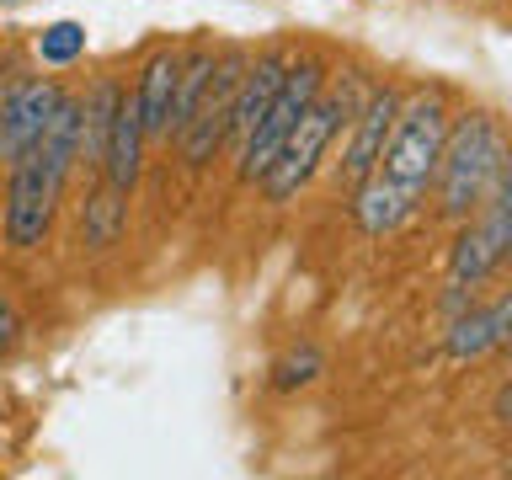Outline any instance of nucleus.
<instances>
[{"label":"nucleus","mask_w":512,"mask_h":480,"mask_svg":"<svg viewBox=\"0 0 512 480\" xmlns=\"http://www.w3.org/2000/svg\"><path fill=\"white\" fill-rule=\"evenodd\" d=\"M352 112H358L352 91H326V86H320V96L304 107V118L288 128V139H283V150L272 155V166L256 176L262 192H267V203H288L304 182H310L315 166H320V155L331 150L336 128H342Z\"/></svg>","instance_id":"7ed1b4c3"},{"label":"nucleus","mask_w":512,"mask_h":480,"mask_svg":"<svg viewBox=\"0 0 512 480\" xmlns=\"http://www.w3.org/2000/svg\"><path fill=\"white\" fill-rule=\"evenodd\" d=\"M507 166V144H502V128L486 112H464L459 123H448L443 134V155H438V198H443V214L448 219H470L480 198H486L491 176Z\"/></svg>","instance_id":"f03ea898"},{"label":"nucleus","mask_w":512,"mask_h":480,"mask_svg":"<svg viewBox=\"0 0 512 480\" xmlns=\"http://www.w3.org/2000/svg\"><path fill=\"white\" fill-rule=\"evenodd\" d=\"M16 336H22V320H16L11 299H6V288H0V352H11V347H16Z\"/></svg>","instance_id":"a211bd4d"},{"label":"nucleus","mask_w":512,"mask_h":480,"mask_svg":"<svg viewBox=\"0 0 512 480\" xmlns=\"http://www.w3.org/2000/svg\"><path fill=\"white\" fill-rule=\"evenodd\" d=\"M139 171H144V123H139V107H134V91L118 96V112H112V128H107V150H102V176L112 192H134L139 187Z\"/></svg>","instance_id":"9d476101"},{"label":"nucleus","mask_w":512,"mask_h":480,"mask_svg":"<svg viewBox=\"0 0 512 480\" xmlns=\"http://www.w3.org/2000/svg\"><path fill=\"white\" fill-rule=\"evenodd\" d=\"M80 230H86L91 251H107L112 240H118V230H123V192H112V187L91 192L86 208H80Z\"/></svg>","instance_id":"2eb2a0df"},{"label":"nucleus","mask_w":512,"mask_h":480,"mask_svg":"<svg viewBox=\"0 0 512 480\" xmlns=\"http://www.w3.org/2000/svg\"><path fill=\"white\" fill-rule=\"evenodd\" d=\"M32 155H38L43 182L54 187V198H59L64 182H70V166L80 160V96H70V91L59 96L54 118H48V128H43V139H38Z\"/></svg>","instance_id":"f8f14e48"},{"label":"nucleus","mask_w":512,"mask_h":480,"mask_svg":"<svg viewBox=\"0 0 512 480\" xmlns=\"http://www.w3.org/2000/svg\"><path fill=\"white\" fill-rule=\"evenodd\" d=\"M320 86H326V70H320L315 59H304V64H288V75H283V86L278 96L267 102V112L256 118V128L246 139H240V182H256L267 166H272V155L283 150V139H288V128H294L304 118V107L320 96Z\"/></svg>","instance_id":"39448f33"},{"label":"nucleus","mask_w":512,"mask_h":480,"mask_svg":"<svg viewBox=\"0 0 512 480\" xmlns=\"http://www.w3.org/2000/svg\"><path fill=\"white\" fill-rule=\"evenodd\" d=\"M395 112H400V91H374L368 102L352 112V144H347V155H342V192L352 198L368 176H374L379 166V150H384V139H390V123H395Z\"/></svg>","instance_id":"1a4fd4ad"},{"label":"nucleus","mask_w":512,"mask_h":480,"mask_svg":"<svg viewBox=\"0 0 512 480\" xmlns=\"http://www.w3.org/2000/svg\"><path fill=\"white\" fill-rule=\"evenodd\" d=\"M59 96L64 91L48 75H16L0 86V160H22L38 150Z\"/></svg>","instance_id":"0eeeda50"},{"label":"nucleus","mask_w":512,"mask_h":480,"mask_svg":"<svg viewBox=\"0 0 512 480\" xmlns=\"http://www.w3.org/2000/svg\"><path fill=\"white\" fill-rule=\"evenodd\" d=\"M80 54H86V27H80V22H54V27L38 32V59L54 64V70L75 64Z\"/></svg>","instance_id":"dca6fc26"},{"label":"nucleus","mask_w":512,"mask_h":480,"mask_svg":"<svg viewBox=\"0 0 512 480\" xmlns=\"http://www.w3.org/2000/svg\"><path fill=\"white\" fill-rule=\"evenodd\" d=\"M507 326H512V299H496L491 310H470L448 326V358L454 363H475L480 352L502 347L507 342Z\"/></svg>","instance_id":"ddd939ff"},{"label":"nucleus","mask_w":512,"mask_h":480,"mask_svg":"<svg viewBox=\"0 0 512 480\" xmlns=\"http://www.w3.org/2000/svg\"><path fill=\"white\" fill-rule=\"evenodd\" d=\"M507 246H512V176L507 166L491 176L486 198H480V208L470 214V224L459 230L454 240V256H448V283L464 288V283H480L491 278L496 267L507 262Z\"/></svg>","instance_id":"20e7f679"},{"label":"nucleus","mask_w":512,"mask_h":480,"mask_svg":"<svg viewBox=\"0 0 512 480\" xmlns=\"http://www.w3.org/2000/svg\"><path fill=\"white\" fill-rule=\"evenodd\" d=\"M246 64H251L246 48H224V54L214 59L198 107H192V118L182 123V134H176V144H182V155H187V166H208V160H214V150L224 144V134H230V107H235V91H240Z\"/></svg>","instance_id":"423d86ee"},{"label":"nucleus","mask_w":512,"mask_h":480,"mask_svg":"<svg viewBox=\"0 0 512 480\" xmlns=\"http://www.w3.org/2000/svg\"><path fill=\"white\" fill-rule=\"evenodd\" d=\"M176 80H182V48H160L144 59L134 107L144 123V139H171V102H176Z\"/></svg>","instance_id":"9b49d317"},{"label":"nucleus","mask_w":512,"mask_h":480,"mask_svg":"<svg viewBox=\"0 0 512 480\" xmlns=\"http://www.w3.org/2000/svg\"><path fill=\"white\" fill-rule=\"evenodd\" d=\"M54 187L43 182L38 155L11 160V182H6V240L16 251H32L48 240V224H54Z\"/></svg>","instance_id":"6e6552de"},{"label":"nucleus","mask_w":512,"mask_h":480,"mask_svg":"<svg viewBox=\"0 0 512 480\" xmlns=\"http://www.w3.org/2000/svg\"><path fill=\"white\" fill-rule=\"evenodd\" d=\"M443 134H448V107H443L438 91L416 96L411 107L400 102L395 123H390V139H384V150H379L374 176L352 192V208H358V224L368 235H390L400 219L416 214L432 171H438Z\"/></svg>","instance_id":"f257e3e1"},{"label":"nucleus","mask_w":512,"mask_h":480,"mask_svg":"<svg viewBox=\"0 0 512 480\" xmlns=\"http://www.w3.org/2000/svg\"><path fill=\"white\" fill-rule=\"evenodd\" d=\"M315 374H320V352L304 347V352H288V358L278 363V379L272 384H278V390H299V384H310Z\"/></svg>","instance_id":"f3484780"},{"label":"nucleus","mask_w":512,"mask_h":480,"mask_svg":"<svg viewBox=\"0 0 512 480\" xmlns=\"http://www.w3.org/2000/svg\"><path fill=\"white\" fill-rule=\"evenodd\" d=\"M0 6H16V0H0Z\"/></svg>","instance_id":"6ab92c4d"},{"label":"nucleus","mask_w":512,"mask_h":480,"mask_svg":"<svg viewBox=\"0 0 512 480\" xmlns=\"http://www.w3.org/2000/svg\"><path fill=\"white\" fill-rule=\"evenodd\" d=\"M118 96H123L118 80H96V86L80 96V160H86V166H102L107 128H112V112H118Z\"/></svg>","instance_id":"4468645a"}]
</instances>
